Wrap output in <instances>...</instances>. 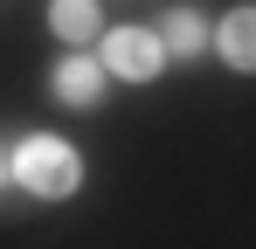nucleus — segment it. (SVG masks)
<instances>
[{"instance_id": "nucleus-1", "label": "nucleus", "mask_w": 256, "mask_h": 249, "mask_svg": "<svg viewBox=\"0 0 256 249\" xmlns=\"http://www.w3.org/2000/svg\"><path fill=\"white\" fill-rule=\"evenodd\" d=\"M7 180H14L21 194H35V201H70V194L84 187V152H76L70 138L28 132V138L14 146V160H7Z\"/></svg>"}, {"instance_id": "nucleus-2", "label": "nucleus", "mask_w": 256, "mask_h": 249, "mask_svg": "<svg viewBox=\"0 0 256 249\" xmlns=\"http://www.w3.org/2000/svg\"><path fill=\"white\" fill-rule=\"evenodd\" d=\"M97 62H104L118 83H152L166 70V42H160V28H104Z\"/></svg>"}, {"instance_id": "nucleus-3", "label": "nucleus", "mask_w": 256, "mask_h": 249, "mask_svg": "<svg viewBox=\"0 0 256 249\" xmlns=\"http://www.w3.org/2000/svg\"><path fill=\"white\" fill-rule=\"evenodd\" d=\"M104 90H111V70H104L97 56H70V62L48 70V97H56L62 111H97Z\"/></svg>"}, {"instance_id": "nucleus-4", "label": "nucleus", "mask_w": 256, "mask_h": 249, "mask_svg": "<svg viewBox=\"0 0 256 249\" xmlns=\"http://www.w3.org/2000/svg\"><path fill=\"white\" fill-rule=\"evenodd\" d=\"M214 56H222L236 76H256V0L222 14V28H214Z\"/></svg>"}, {"instance_id": "nucleus-5", "label": "nucleus", "mask_w": 256, "mask_h": 249, "mask_svg": "<svg viewBox=\"0 0 256 249\" xmlns=\"http://www.w3.org/2000/svg\"><path fill=\"white\" fill-rule=\"evenodd\" d=\"M48 28L70 42V48H90L104 35V7L97 0H48Z\"/></svg>"}, {"instance_id": "nucleus-6", "label": "nucleus", "mask_w": 256, "mask_h": 249, "mask_svg": "<svg viewBox=\"0 0 256 249\" xmlns=\"http://www.w3.org/2000/svg\"><path fill=\"white\" fill-rule=\"evenodd\" d=\"M160 42H166V56H208V48H214V28L201 21V7H166Z\"/></svg>"}, {"instance_id": "nucleus-7", "label": "nucleus", "mask_w": 256, "mask_h": 249, "mask_svg": "<svg viewBox=\"0 0 256 249\" xmlns=\"http://www.w3.org/2000/svg\"><path fill=\"white\" fill-rule=\"evenodd\" d=\"M0 187H7V160H0Z\"/></svg>"}]
</instances>
